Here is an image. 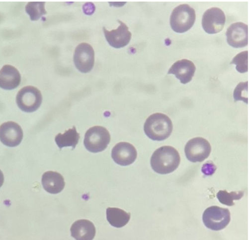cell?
<instances>
[{
	"mask_svg": "<svg viewBox=\"0 0 250 240\" xmlns=\"http://www.w3.org/2000/svg\"><path fill=\"white\" fill-rule=\"evenodd\" d=\"M181 158L178 151L173 147L164 146L152 154L150 164L152 169L160 174H167L179 167Z\"/></svg>",
	"mask_w": 250,
	"mask_h": 240,
	"instance_id": "1",
	"label": "cell"
},
{
	"mask_svg": "<svg viewBox=\"0 0 250 240\" xmlns=\"http://www.w3.org/2000/svg\"><path fill=\"white\" fill-rule=\"evenodd\" d=\"M173 125L170 119L166 115L156 113L146 120L144 130L146 135L155 141H163L171 135Z\"/></svg>",
	"mask_w": 250,
	"mask_h": 240,
	"instance_id": "2",
	"label": "cell"
},
{
	"mask_svg": "<svg viewBox=\"0 0 250 240\" xmlns=\"http://www.w3.org/2000/svg\"><path fill=\"white\" fill-rule=\"evenodd\" d=\"M195 10L188 4H182L176 7L170 17V25L176 33H183L188 31L195 22Z\"/></svg>",
	"mask_w": 250,
	"mask_h": 240,
	"instance_id": "3",
	"label": "cell"
},
{
	"mask_svg": "<svg viewBox=\"0 0 250 240\" xmlns=\"http://www.w3.org/2000/svg\"><path fill=\"white\" fill-rule=\"evenodd\" d=\"M230 213L228 209L212 206L208 208L203 216L205 225L213 231L225 229L230 223Z\"/></svg>",
	"mask_w": 250,
	"mask_h": 240,
	"instance_id": "4",
	"label": "cell"
},
{
	"mask_svg": "<svg viewBox=\"0 0 250 240\" xmlns=\"http://www.w3.org/2000/svg\"><path fill=\"white\" fill-rule=\"evenodd\" d=\"M110 141V136L108 131L103 126H96L86 132L84 144L89 151L98 153L105 150Z\"/></svg>",
	"mask_w": 250,
	"mask_h": 240,
	"instance_id": "5",
	"label": "cell"
},
{
	"mask_svg": "<svg viewBox=\"0 0 250 240\" xmlns=\"http://www.w3.org/2000/svg\"><path fill=\"white\" fill-rule=\"evenodd\" d=\"M16 101L19 108L25 113L36 111L41 105L42 96L41 91L36 87L26 86L18 92Z\"/></svg>",
	"mask_w": 250,
	"mask_h": 240,
	"instance_id": "6",
	"label": "cell"
},
{
	"mask_svg": "<svg viewBox=\"0 0 250 240\" xmlns=\"http://www.w3.org/2000/svg\"><path fill=\"white\" fill-rule=\"evenodd\" d=\"M211 147L209 143L202 138H193L189 141L185 148L187 158L190 162L201 163L209 156Z\"/></svg>",
	"mask_w": 250,
	"mask_h": 240,
	"instance_id": "7",
	"label": "cell"
},
{
	"mask_svg": "<svg viewBox=\"0 0 250 240\" xmlns=\"http://www.w3.org/2000/svg\"><path fill=\"white\" fill-rule=\"evenodd\" d=\"M77 70L82 73L90 72L95 64V51L89 44L82 43L76 48L73 57Z\"/></svg>",
	"mask_w": 250,
	"mask_h": 240,
	"instance_id": "8",
	"label": "cell"
},
{
	"mask_svg": "<svg viewBox=\"0 0 250 240\" xmlns=\"http://www.w3.org/2000/svg\"><path fill=\"white\" fill-rule=\"evenodd\" d=\"M226 17L223 11L217 7L207 10L202 18V26L205 31L209 34H217L225 27Z\"/></svg>",
	"mask_w": 250,
	"mask_h": 240,
	"instance_id": "9",
	"label": "cell"
},
{
	"mask_svg": "<svg viewBox=\"0 0 250 240\" xmlns=\"http://www.w3.org/2000/svg\"><path fill=\"white\" fill-rule=\"evenodd\" d=\"M118 22L120 25L115 30L108 31L104 27L103 28V32L107 42L110 46L116 48L127 46L132 36L127 25L121 21L118 20Z\"/></svg>",
	"mask_w": 250,
	"mask_h": 240,
	"instance_id": "10",
	"label": "cell"
},
{
	"mask_svg": "<svg viewBox=\"0 0 250 240\" xmlns=\"http://www.w3.org/2000/svg\"><path fill=\"white\" fill-rule=\"evenodd\" d=\"M23 139V131L17 123L5 122L0 126V141L4 145L16 147L20 144Z\"/></svg>",
	"mask_w": 250,
	"mask_h": 240,
	"instance_id": "11",
	"label": "cell"
},
{
	"mask_svg": "<svg viewBox=\"0 0 250 240\" xmlns=\"http://www.w3.org/2000/svg\"><path fill=\"white\" fill-rule=\"evenodd\" d=\"M227 41L231 47L235 48L246 47L248 44V25L242 22L231 24L226 32Z\"/></svg>",
	"mask_w": 250,
	"mask_h": 240,
	"instance_id": "12",
	"label": "cell"
},
{
	"mask_svg": "<svg viewBox=\"0 0 250 240\" xmlns=\"http://www.w3.org/2000/svg\"><path fill=\"white\" fill-rule=\"evenodd\" d=\"M135 148L130 144L120 143L114 146L112 151V157L114 162L121 166L132 164L137 158Z\"/></svg>",
	"mask_w": 250,
	"mask_h": 240,
	"instance_id": "13",
	"label": "cell"
},
{
	"mask_svg": "<svg viewBox=\"0 0 250 240\" xmlns=\"http://www.w3.org/2000/svg\"><path fill=\"white\" fill-rule=\"evenodd\" d=\"M196 70V66L192 62L183 59L175 62L170 68L168 73L174 74L182 84H186L191 81Z\"/></svg>",
	"mask_w": 250,
	"mask_h": 240,
	"instance_id": "14",
	"label": "cell"
},
{
	"mask_svg": "<svg viewBox=\"0 0 250 240\" xmlns=\"http://www.w3.org/2000/svg\"><path fill=\"white\" fill-rule=\"evenodd\" d=\"M21 82L19 71L14 66L6 65L0 70V88L7 90L17 88Z\"/></svg>",
	"mask_w": 250,
	"mask_h": 240,
	"instance_id": "15",
	"label": "cell"
},
{
	"mask_svg": "<svg viewBox=\"0 0 250 240\" xmlns=\"http://www.w3.org/2000/svg\"><path fill=\"white\" fill-rule=\"evenodd\" d=\"M71 236L76 240H93L96 235V228L91 221L82 219L75 222L72 225Z\"/></svg>",
	"mask_w": 250,
	"mask_h": 240,
	"instance_id": "16",
	"label": "cell"
},
{
	"mask_svg": "<svg viewBox=\"0 0 250 240\" xmlns=\"http://www.w3.org/2000/svg\"><path fill=\"white\" fill-rule=\"evenodd\" d=\"M42 182L44 190L53 194L61 192L65 186L62 175L57 172L51 171L46 172L43 174Z\"/></svg>",
	"mask_w": 250,
	"mask_h": 240,
	"instance_id": "17",
	"label": "cell"
},
{
	"mask_svg": "<svg viewBox=\"0 0 250 240\" xmlns=\"http://www.w3.org/2000/svg\"><path fill=\"white\" fill-rule=\"evenodd\" d=\"M106 219L109 223L114 227L120 228L125 226L130 219V213L117 208L106 209Z\"/></svg>",
	"mask_w": 250,
	"mask_h": 240,
	"instance_id": "18",
	"label": "cell"
},
{
	"mask_svg": "<svg viewBox=\"0 0 250 240\" xmlns=\"http://www.w3.org/2000/svg\"><path fill=\"white\" fill-rule=\"evenodd\" d=\"M79 139L80 135L75 126H74L72 128L66 130L63 134L59 133L55 137V141L60 149L71 146L74 149L78 144Z\"/></svg>",
	"mask_w": 250,
	"mask_h": 240,
	"instance_id": "19",
	"label": "cell"
},
{
	"mask_svg": "<svg viewBox=\"0 0 250 240\" xmlns=\"http://www.w3.org/2000/svg\"><path fill=\"white\" fill-rule=\"evenodd\" d=\"M44 2H30L26 5L25 11L30 15L32 21H37L46 14Z\"/></svg>",
	"mask_w": 250,
	"mask_h": 240,
	"instance_id": "20",
	"label": "cell"
},
{
	"mask_svg": "<svg viewBox=\"0 0 250 240\" xmlns=\"http://www.w3.org/2000/svg\"><path fill=\"white\" fill-rule=\"evenodd\" d=\"M244 194L242 191L229 192L227 191H220L217 193L216 197L221 204L232 206L235 205L234 201L240 200Z\"/></svg>",
	"mask_w": 250,
	"mask_h": 240,
	"instance_id": "21",
	"label": "cell"
},
{
	"mask_svg": "<svg viewBox=\"0 0 250 240\" xmlns=\"http://www.w3.org/2000/svg\"><path fill=\"white\" fill-rule=\"evenodd\" d=\"M248 51L245 50L239 53L232 60L230 64L236 65V70L240 73H245L248 72Z\"/></svg>",
	"mask_w": 250,
	"mask_h": 240,
	"instance_id": "22",
	"label": "cell"
},
{
	"mask_svg": "<svg viewBox=\"0 0 250 240\" xmlns=\"http://www.w3.org/2000/svg\"><path fill=\"white\" fill-rule=\"evenodd\" d=\"M248 82L240 83L234 90L233 97L235 101L241 100L248 103Z\"/></svg>",
	"mask_w": 250,
	"mask_h": 240,
	"instance_id": "23",
	"label": "cell"
},
{
	"mask_svg": "<svg viewBox=\"0 0 250 240\" xmlns=\"http://www.w3.org/2000/svg\"><path fill=\"white\" fill-rule=\"evenodd\" d=\"M216 169V167L213 163H208L202 167V171L206 176H211L215 173Z\"/></svg>",
	"mask_w": 250,
	"mask_h": 240,
	"instance_id": "24",
	"label": "cell"
},
{
	"mask_svg": "<svg viewBox=\"0 0 250 240\" xmlns=\"http://www.w3.org/2000/svg\"><path fill=\"white\" fill-rule=\"evenodd\" d=\"M4 181V174L1 170H0V188L2 186Z\"/></svg>",
	"mask_w": 250,
	"mask_h": 240,
	"instance_id": "25",
	"label": "cell"
}]
</instances>
